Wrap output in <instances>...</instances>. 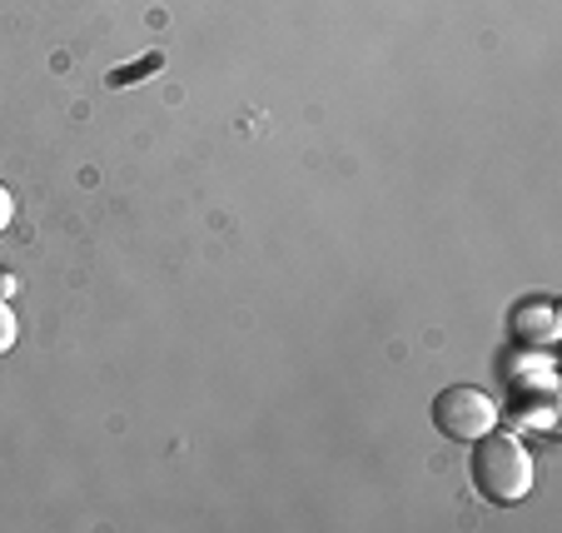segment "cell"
Here are the masks:
<instances>
[{
    "mask_svg": "<svg viewBox=\"0 0 562 533\" xmlns=\"http://www.w3.org/2000/svg\"><path fill=\"white\" fill-rule=\"evenodd\" d=\"M473 479L493 503H522L532 493V448L522 434H503L488 429L473 438Z\"/></svg>",
    "mask_w": 562,
    "mask_h": 533,
    "instance_id": "6da1fadb",
    "label": "cell"
},
{
    "mask_svg": "<svg viewBox=\"0 0 562 533\" xmlns=\"http://www.w3.org/2000/svg\"><path fill=\"white\" fill-rule=\"evenodd\" d=\"M503 409L493 404L488 389L477 385H453L443 389V395L434 399V424L443 438H458V444H473V438H483L488 429H498Z\"/></svg>",
    "mask_w": 562,
    "mask_h": 533,
    "instance_id": "7a4b0ae2",
    "label": "cell"
},
{
    "mask_svg": "<svg viewBox=\"0 0 562 533\" xmlns=\"http://www.w3.org/2000/svg\"><path fill=\"white\" fill-rule=\"evenodd\" d=\"M513 330H518L522 344L552 349V340H558V330H562L558 304H552V299H528V304H518V310H513Z\"/></svg>",
    "mask_w": 562,
    "mask_h": 533,
    "instance_id": "3957f363",
    "label": "cell"
},
{
    "mask_svg": "<svg viewBox=\"0 0 562 533\" xmlns=\"http://www.w3.org/2000/svg\"><path fill=\"white\" fill-rule=\"evenodd\" d=\"M508 379H513V389H522L528 395L532 385L542 389V399L552 395V354L548 349H538V354H518V364L508 369Z\"/></svg>",
    "mask_w": 562,
    "mask_h": 533,
    "instance_id": "277c9868",
    "label": "cell"
},
{
    "mask_svg": "<svg viewBox=\"0 0 562 533\" xmlns=\"http://www.w3.org/2000/svg\"><path fill=\"white\" fill-rule=\"evenodd\" d=\"M15 340H21V320H15L11 299H0V354H11Z\"/></svg>",
    "mask_w": 562,
    "mask_h": 533,
    "instance_id": "5b68a950",
    "label": "cell"
},
{
    "mask_svg": "<svg viewBox=\"0 0 562 533\" xmlns=\"http://www.w3.org/2000/svg\"><path fill=\"white\" fill-rule=\"evenodd\" d=\"M11 220H15V195L5 190V185H0V235L11 230Z\"/></svg>",
    "mask_w": 562,
    "mask_h": 533,
    "instance_id": "8992f818",
    "label": "cell"
},
{
    "mask_svg": "<svg viewBox=\"0 0 562 533\" xmlns=\"http://www.w3.org/2000/svg\"><path fill=\"white\" fill-rule=\"evenodd\" d=\"M15 295V275H5V269H0V299H11Z\"/></svg>",
    "mask_w": 562,
    "mask_h": 533,
    "instance_id": "52a82bcc",
    "label": "cell"
}]
</instances>
